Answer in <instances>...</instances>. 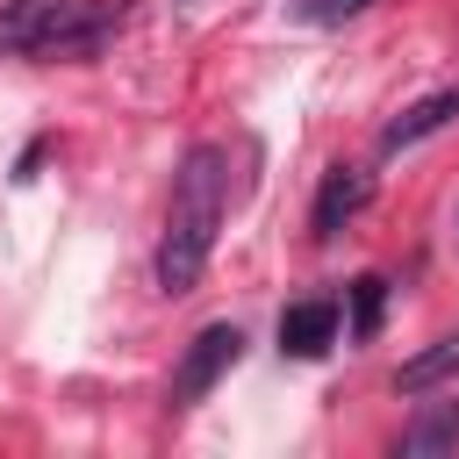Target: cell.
<instances>
[{
	"label": "cell",
	"mask_w": 459,
	"mask_h": 459,
	"mask_svg": "<svg viewBox=\"0 0 459 459\" xmlns=\"http://www.w3.org/2000/svg\"><path fill=\"white\" fill-rule=\"evenodd\" d=\"M445 122H459V86H437V93H423L416 108H402V115L380 129V151H409V143L437 136Z\"/></svg>",
	"instance_id": "obj_6"
},
{
	"label": "cell",
	"mask_w": 459,
	"mask_h": 459,
	"mask_svg": "<svg viewBox=\"0 0 459 459\" xmlns=\"http://www.w3.org/2000/svg\"><path fill=\"white\" fill-rule=\"evenodd\" d=\"M366 201H373V172H366V165H330V172H323V194H316V208H308V230H316V237H337Z\"/></svg>",
	"instance_id": "obj_4"
},
{
	"label": "cell",
	"mask_w": 459,
	"mask_h": 459,
	"mask_svg": "<svg viewBox=\"0 0 459 459\" xmlns=\"http://www.w3.org/2000/svg\"><path fill=\"white\" fill-rule=\"evenodd\" d=\"M373 0H294V22H308V29H337V22H351V14H366Z\"/></svg>",
	"instance_id": "obj_10"
},
{
	"label": "cell",
	"mask_w": 459,
	"mask_h": 459,
	"mask_svg": "<svg viewBox=\"0 0 459 459\" xmlns=\"http://www.w3.org/2000/svg\"><path fill=\"white\" fill-rule=\"evenodd\" d=\"M222 208H230V158H222V143H194L172 172V208H165V237H158V294L179 301L201 287Z\"/></svg>",
	"instance_id": "obj_1"
},
{
	"label": "cell",
	"mask_w": 459,
	"mask_h": 459,
	"mask_svg": "<svg viewBox=\"0 0 459 459\" xmlns=\"http://www.w3.org/2000/svg\"><path fill=\"white\" fill-rule=\"evenodd\" d=\"M445 380H459V330H445L437 344H423L416 359L394 366V394H430V387H445Z\"/></svg>",
	"instance_id": "obj_7"
},
{
	"label": "cell",
	"mask_w": 459,
	"mask_h": 459,
	"mask_svg": "<svg viewBox=\"0 0 459 459\" xmlns=\"http://www.w3.org/2000/svg\"><path fill=\"white\" fill-rule=\"evenodd\" d=\"M237 351H244V330L237 323H208V330H194V344H186V359H179V373H172V409H194L230 366H237Z\"/></svg>",
	"instance_id": "obj_3"
},
{
	"label": "cell",
	"mask_w": 459,
	"mask_h": 459,
	"mask_svg": "<svg viewBox=\"0 0 459 459\" xmlns=\"http://www.w3.org/2000/svg\"><path fill=\"white\" fill-rule=\"evenodd\" d=\"M129 22L122 0H7L0 7V57H93Z\"/></svg>",
	"instance_id": "obj_2"
},
{
	"label": "cell",
	"mask_w": 459,
	"mask_h": 459,
	"mask_svg": "<svg viewBox=\"0 0 459 459\" xmlns=\"http://www.w3.org/2000/svg\"><path fill=\"white\" fill-rule=\"evenodd\" d=\"M402 452L409 459H437V452H459V394L452 402H423L402 430Z\"/></svg>",
	"instance_id": "obj_8"
},
{
	"label": "cell",
	"mask_w": 459,
	"mask_h": 459,
	"mask_svg": "<svg viewBox=\"0 0 459 459\" xmlns=\"http://www.w3.org/2000/svg\"><path fill=\"white\" fill-rule=\"evenodd\" d=\"M380 301H387V280H380V273L351 280V337H373V330H380Z\"/></svg>",
	"instance_id": "obj_9"
},
{
	"label": "cell",
	"mask_w": 459,
	"mask_h": 459,
	"mask_svg": "<svg viewBox=\"0 0 459 459\" xmlns=\"http://www.w3.org/2000/svg\"><path fill=\"white\" fill-rule=\"evenodd\" d=\"M330 344H337V301H294V308H280V351L323 359Z\"/></svg>",
	"instance_id": "obj_5"
}]
</instances>
